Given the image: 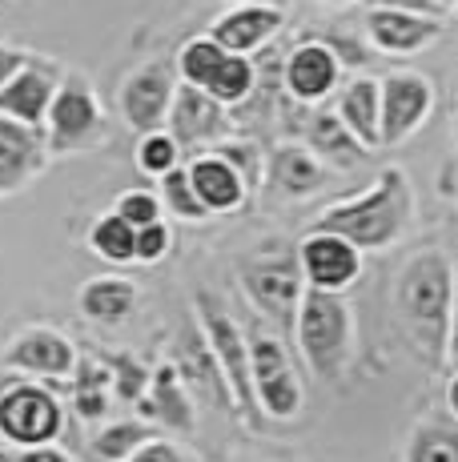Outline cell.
Instances as JSON below:
<instances>
[{"instance_id": "6da1fadb", "label": "cell", "mask_w": 458, "mask_h": 462, "mask_svg": "<svg viewBox=\"0 0 458 462\" xmlns=\"http://www.w3.org/2000/svg\"><path fill=\"white\" fill-rule=\"evenodd\" d=\"M458 262L446 250H414L390 278V322L426 374L451 366Z\"/></svg>"}, {"instance_id": "7a4b0ae2", "label": "cell", "mask_w": 458, "mask_h": 462, "mask_svg": "<svg viewBox=\"0 0 458 462\" xmlns=\"http://www.w3.org/2000/svg\"><path fill=\"white\" fill-rule=\"evenodd\" d=\"M414 221H418V198H414V181L402 165L378 169L374 181L362 193L334 201L318 213L314 229H330L354 242L362 254H382L407 242Z\"/></svg>"}, {"instance_id": "3957f363", "label": "cell", "mask_w": 458, "mask_h": 462, "mask_svg": "<svg viewBox=\"0 0 458 462\" xmlns=\"http://www.w3.org/2000/svg\"><path fill=\"white\" fill-rule=\"evenodd\" d=\"M294 346L310 378L322 386H342L358 358V326L346 294L306 290L294 318Z\"/></svg>"}, {"instance_id": "277c9868", "label": "cell", "mask_w": 458, "mask_h": 462, "mask_svg": "<svg viewBox=\"0 0 458 462\" xmlns=\"http://www.w3.org/2000/svg\"><path fill=\"white\" fill-rule=\"evenodd\" d=\"M45 141L52 157H81L109 145V113H105L89 73L65 69L45 117Z\"/></svg>"}, {"instance_id": "5b68a950", "label": "cell", "mask_w": 458, "mask_h": 462, "mask_svg": "<svg viewBox=\"0 0 458 462\" xmlns=\"http://www.w3.org/2000/svg\"><path fill=\"white\" fill-rule=\"evenodd\" d=\"M65 434V402L52 382L8 374L0 382V442L8 450L57 442Z\"/></svg>"}, {"instance_id": "8992f818", "label": "cell", "mask_w": 458, "mask_h": 462, "mask_svg": "<svg viewBox=\"0 0 458 462\" xmlns=\"http://www.w3.org/2000/svg\"><path fill=\"white\" fill-rule=\"evenodd\" d=\"M245 337H250V382L258 414L274 422H294L306 406V382L298 374L286 342L274 330H261V322L245 330Z\"/></svg>"}, {"instance_id": "52a82bcc", "label": "cell", "mask_w": 458, "mask_h": 462, "mask_svg": "<svg viewBox=\"0 0 458 462\" xmlns=\"http://www.w3.org/2000/svg\"><path fill=\"white\" fill-rule=\"evenodd\" d=\"M193 310H197L201 334H206L209 350H214L217 366L225 374L229 394H234V414L245 426H253L258 422V402H253V382H250V337H245V326H237L229 306L209 290L197 294Z\"/></svg>"}, {"instance_id": "ba28073f", "label": "cell", "mask_w": 458, "mask_h": 462, "mask_svg": "<svg viewBox=\"0 0 458 462\" xmlns=\"http://www.w3.org/2000/svg\"><path fill=\"white\" fill-rule=\"evenodd\" d=\"M178 77L197 88H206L209 97H217L222 105L237 109L253 97L258 88V60L242 57V52H225L214 37H189L173 57Z\"/></svg>"}, {"instance_id": "9c48e42d", "label": "cell", "mask_w": 458, "mask_h": 462, "mask_svg": "<svg viewBox=\"0 0 458 462\" xmlns=\"http://www.w3.org/2000/svg\"><path fill=\"white\" fill-rule=\"evenodd\" d=\"M237 282H242V294L253 306V314L294 330L298 306H302V294H306L302 270H298V245L294 250L253 254L250 262H242Z\"/></svg>"}, {"instance_id": "30bf717a", "label": "cell", "mask_w": 458, "mask_h": 462, "mask_svg": "<svg viewBox=\"0 0 458 462\" xmlns=\"http://www.w3.org/2000/svg\"><path fill=\"white\" fill-rule=\"evenodd\" d=\"M77 362H81V346L73 342L65 330L49 322H29L21 326L0 350V366L5 374H24V378H41L52 386H65L73 378Z\"/></svg>"}, {"instance_id": "8fae6325", "label": "cell", "mask_w": 458, "mask_h": 462, "mask_svg": "<svg viewBox=\"0 0 458 462\" xmlns=\"http://www.w3.org/2000/svg\"><path fill=\"white\" fill-rule=\"evenodd\" d=\"M181 77L173 57H153L145 65H137L133 73L121 77L117 85V117L125 121L133 133H149L161 129L169 117L173 93H178Z\"/></svg>"}, {"instance_id": "7c38bea8", "label": "cell", "mask_w": 458, "mask_h": 462, "mask_svg": "<svg viewBox=\"0 0 458 462\" xmlns=\"http://www.w3.org/2000/svg\"><path fill=\"white\" fill-rule=\"evenodd\" d=\"M378 81H382V149H398L430 121L438 88L418 69H390Z\"/></svg>"}, {"instance_id": "4fadbf2b", "label": "cell", "mask_w": 458, "mask_h": 462, "mask_svg": "<svg viewBox=\"0 0 458 462\" xmlns=\"http://www.w3.org/2000/svg\"><path fill=\"white\" fill-rule=\"evenodd\" d=\"M165 129H169L173 141L185 149V157L189 153H209L217 141L234 137V109L222 105L217 97H209L206 88L181 81L178 93H173Z\"/></svg>"}, {"instance_id": "5bb4252c", "label": "cell", "mask_w": 458, "mask_h": 462, "mask_svg": "<svg viewBox=\"0 0 458 462\" xmlns=\"http://www.w3.org/2000/svg\"><path fill=\"white\" fill-rule=\"evenodd\" d=\"M298 270H302L306 290L346 294L362 278V250L342 234L310 226V234H302V242H298Z\"/></svg>"}, {"instance_id": "9a60e30c", "label": "cell", "mask_w": 458, "mask_h": 462, "mask_svg": "<svg viewBox=\"0 0 458 462\" xmlns=\"http://www.w3.org/2000/svg\"><path fill=\"white\" fill-rule=\"evenodd\" d=\"M60 77H65V65H60V60L29 52L24 65L8 77L5 88H0V117H13V121H24V125L45 129L49 105L60 88Z\"/></svg>"}, {"instance_id": "2e32d148", "label": "cell", "mask_w": 458, "mask_h": 462, "mask_svg": "<svg viewBox=\"0 0 458 462\" xmlns=\"http://www.w3.org/2000/svg\"><path fill=\"white\" fill-rule=\"evenodd\" d=\"M281 88L298 105H325L342 88V57L330 41H302L281 65Z\"/></svg>"}, {"instance_id": "e0dca14e", "label": "cell", "mask_w": 458, "mask_h": 462, "mask_svg": "<svg viewBox=\"0 0 458 462\" xmlns=\"http://www.w3.org/2000/svg\"><path fill=\"white\" fill-rule=\"evenodd\" d=\"M366 41L386 57H414L446 37V16L407 13V8H366Z\"/></svg>"}, {"instance_id": "ac0fdd59", "label": "cell", "mask_w": 458, "mask_h": 462, "mask_svg": "<svg viewBox=\"0 0 458 462\" xmlns=\"http://www.w3.org/2000/svg\"><path fill=\"white\" fill-rule=\"evenodd\" d=\"M57 162L41 125L0 117V198H16Z\"/></svg>"}, {"instance_id": "d6986e66", "label": "cell", "mask_w": 458, "mask_h": 462, "mask_svg": "<svg viewBox=\"0 0 458 462\" xmlns=\"http://www.w3.org/2000/svg\"><path fill=\"white\" fill-rule=\"evenodd\" d=\"M281 29H286V13L278 5H266V0H234L225 13L214 16L209 37L222 44L225 52L253 57V52L270 49Z\"/></svg>"}, {"instance_id": "ffe728a7", "label": "cell", "mask_w": 458, "mask_h": 462, "mask_svg": "<svg viewBox=\"0 0 458 462\" xmlns=\"http://www.w3.org/2000/svg\"><path fill=\"white\" fill-rule=\"evenodd\" d=\"M173 366H178V374L185 378V386H189V394L197 398V402H206L209 411H234V394H229L222 366H217L214 350H209L206 334H201L197 314L185 318V326L178 334Z\"/></svg>"}, {"instance_id": "44dd1931", "label": "cell", "mask_w": 458, "mask_h": 462, "mask_svg": "<svg viewBox=\"0 0 458 462\" xmlns=\"http://www.w3.org/2000/svg\"><path fill=\"white\" fill-rule=\"evenodd\" d=\"M325 177H330V169L318 162V153L306 141H278L266 153L261 185L278 201H306L325 189Z\"/></svg>"}, {"instance_id": "7402d4cb", "label": "cell", "mask_w": 458, "mask_h": 462, "mask_svg": "<svg viewBox=\"0 0 458 462\" xmlns=\"http://www.w3.org/2000/svg\"><path fill=\"white\" fill-rule=\"evenodd\" d=\"M137 414L165 434H193V426H197V398L189 394V386H185V378L178 374L173 362L153 366L145 398L137 402Z\"/></svg>"}, {"instance_id": "603a6c76", "label": "cell", "mask_w": 458, "mask_h": 462, "mask_svg": "<svg viewBox=\"0 0 458 462\" xmlns=\"http://www.w3.org/2000/svg\"><path fill=\"white\" fill-rule=\"evenodd\" d=\"M137 306H141V286L125 273H96L77 290V314L93 326H105V330L125 326L137 314Z\"/></svg>"}, {"instance_id": "cb8c5ba5", "label": "cell", "mask_w": 458, "mask_h": 462, "mask_svg": "<svg viewBox=\"0 0 458 462\" xmlns=\"http://www.w3.org/2000/svg\"><path fill=\"white\" fill-rule=\"evenodd\" d=\"M185 169H189V181H193V189H197L201 206L209 209V217H225V213L245 209V201H250L253 189L245 185V177L237 173L225 157L214 153V149H209V153H193L189 162H185Z\"/></svg>"}, {"instance_id": "d4e9b609", "label": "cell", "mask_w": 458, "mask_h": 462, "mask_svg": "<svg viewBox=\"0 0 458 462\" xmlns=\"http://www.w3.org/2000/svg\"><path fill=\"white\" fill-rule=\"evenodd\" d=\"M306 145L318 153V162L325 169H334V173H350V169L366 165L370 157H374V149H366L362 141L350 133V125L338 117L334 109H325V105H314L310 117H306Z\"/></svg>"}, {"instance_id": "484cf974", "label": "cell", "mask_w": 458, "mask_h": 462, "mask_svg": "<svg viewBox=\"0 0 458 462\" xmlns=\"http://www.w3.org/2000/svg\"><path fill=\"white\" fill-rule=\"evenodd\" d=\"M334 113L366 149H382V81L378 77H350L334 93Z\"/></svg>"}, {"instance_id": "4316f807", "label": "cell", "mask_w": 458, "mask_h": 462, "mask_svg": "<svg viewBox=\"0 0 458 462\" xmlns=\"http://www.w3.org/2000/svg\"><path fill=\"white\" fill-rule=\"evenodd\" d=\"M69 386V402H73V414L85 426L105 422V414L113 411L117 402V390H113V370L109 358H93V354H81L73 378L65 382Z\"/></svg>"}, {"instance_id": "83f0119b", "label": "cell", "mask_w": 458, "mask_h": 462, "mask_svg": "<svg viewBox=\"0 0 458 462\" xmlns=\"http://www.w3.org/2000/svg\"><path fill=\"white\" fill-rule=\"evenodd\" d=\"M153 434L161 430L149 419H141V414H133V419H109L89 434V455L96 462H129Z\"/></svg>"}, {"instance_id": "f1b7e54d", "label": "cell", "mask_w": 458, "mask_h": 462, "mask_svg": "<svg viewBox=\"0 0 458 462\" xmlns=\"http://www.w3.org/2000/svg\"><path fill=\"white\" fill-rule=\"evenodd\" d=\"M402 462H458V422L446 419H418L402 442Z\"/></svg>"}, {"instance_id": "f546056e", "label": "cell", "mask_w": 458, "mask_h": 462, "mask_svg": "<svg viewBox=\"0 0 458 462\" xmlns=\"http://www.w3.org/2000/svg\"><path fill=\"white\" fill-rule=\"evenodd\" d=\"M85 245H89V254H96L109 265H133L137 262V229L113 209L101 213V217L89 226Z\"/></svg>"}, {"instance_id": "4dcf8cb0", "label": "cell", "mask_w": 458, "mask_h": 462, "mask_svg": "<svg viewBox=\"0 0 458 462\" xmlns=\"http://www.w3.org/2000/svg\"><path fill=\"white\" fill-rule=\"evenodd\" d=\"M157 198H161V209H165V217H173V221H209V209L201 206V198H197V189H193V181H189V169L178 165V169H169V173L157 181Z\"/></svg>"}, {"instance_id": "1f68e13d", "label": "cell", "mask_w": 458, "mask_h": 462, "mask_svg": "<svg viewBox=\"0 0 458 462\" xmlns=\"http://www.w3.org/2000/svg\"><path fill=\"white\" fill-rule=\"evenodd\" d=\"M137 169L145 177H153V181H161L169 169L185 165V149L173 141L169 129H149V133H137Z\"/></svg>"}, {"instance_id": "d6a6232c", "label": "cell", "mask_w": 458, "mask_h": 462, "mask_svg": "<svg viewBox=\"0 0 458 462\" xmlns=\"http://www.w3.org/2000/svg\"><path fill=\"white\" fill-rule=\"evenodd\" d=\"M214 153H217V157H225V162L245 177V185H250V189H258V185H261V173H266V153H261L258 141L237 137V133H234V137L217 141Z\"/></svg>"}, {"instance_id": "836d02e7", "label": "cell", "mask_w": 458, "mask_h": 462, "mask_svg": "<svg viewBox=\"0 0 458 462\" xmlns=\"http://www.w3.org/2000/svg\"><path fill=\"white\" fill-rule=\"evenodd\" d=\"M109 370H113V390H117V402L137 406L141 398H145L149 374H153V370H149L145 362L129 358V354H121V358H109Z\"/></svg>"}, {"instance_id": "e575fe53", "label": "cell", "mask_w": 458, "mask_h": 462, "mask_svg": "<svg viewBox=\"0 0 458 462\" xmlns=\"http://www.w3.org/2000/svg\"><path fill=\"white\" fill-rule=\"evenodd\" d=\"M113 213H121V217H125L133 229H145V226H153V221L165 217L157 189H125V193H117Z\"/></svg>"}, {"instance_id": "d590c367", "label": "cell", "mask_w": 458, "mask_h": 462, "mask_svg": "<svg viewBox=\"0 0 458 462\" xmlns=\"http://www.w3.org/2000/svg\"><path fill=\"white\" fill-rule=\"evenodd\" d=\"M173 250V229L169 217L153 221V226L137 229V265H161Z\"/></svg>"}, {"instance_id": "8d00e7d4", "label": "cell", "mask_w": 458, "mask_h": 462, "mask_svg": "<svg viewBox=\"0 0 458 462\" xmlns=\"http://www.w3.org/2000/svg\"><path fill=\"white\" fill-rule=\"evenodd\" d=\"M129 462H197V458H193L189 450H185L181 442L173 439V434L161 430V434H153V439H149Z\"/></svg>"}, {"instance_id": "74e56055", "label": "cell", "mask_w": 458, "mask_h": 462, "mask_svg": "<svg viewBox=\"0 0 458 462\" xmlns=\"http://www.w3.org/2000/svg\"><path fill=\"white\" fill-rule=\"evenodd\" d=\"M5 462H73L69 450H60L57 442H41V447H16L8 450Z\"/></svg>"}, {"instance_id": "f35d334b", "label": "cell", "mask_w": 458, "mask_h": 462, "mask_svg": "<svg viewBox=\"0 0 458 462\" xmlns=\"http://www.w3.org/2000/svg\"><path fill=\"white\" fill-rule=\"evenodd\" d=\"M370 8H407V13H426V16H446L438 0H366Z\"/></svg>"}, {"instance_id": "ab89813d", "label": "cell", "mask_w": 458, "mask_h": 462, "mask_svg": "<svg viewBox=\"0 0 458 462\" xmlns=\"http://www.w3.org/2000/svg\"><path fill=\"white\" fill-rule=\"evenodd\" d=\"M24 57H29V49H16V44H5L0 41V88H5V81L16 73V69L24 65Z\"/></svg>"}, {"instance_id": "60d3db41", "label": "cell", "mask_w": 458, "mask_h": 462, "mask_svg": "<svg viewBox=\"0 0 458 462\" xmlns=\"http://www.w3.org/2000/svg\"><path fill=\"white\" fill-rule=\"evenodd\" d=\"M446 411H451V419L458 422V366L451 370V378H446Z\"/></svg>"}, {"instance_id": "b9f144b4", "label": "cell", "mask_w": 458, "mask_h": 462, "mask_svg": "<svg viewBox=\"0 0 458 462\" xmlns=\"http://www.w3.org/2000/svg\"><path fill=\"white\" fill-rule=\"evenodd\" d=\"M451 358H458V282H454V318H451Z\"/></svg>"}, {"instance_id": "7bdbcfd3", "label": "cell", "mask_w": 458, "mask_h": 462, "mask_svg": "<svg viewBox=\"0 0 458 462\" xmlns=\"http://www.w3.org/2000/svg\"><path fill=\"white\" fill-rule=\"evenodd\" d=\"M322 5H354V0H322Z\"/></svg>"}, {"instance_id": "ee69618b", "label": "cell", "mask_w": 458, "mask_h": 462, "mask_svg": "<svg viewBox=\"0 0 458 462\" xmlns=\"http://www.w3.org/2000/svg\"><path fill=\"white\" fill-rule=\"evenodd\" d=\"M454 16H458V0H454Z\"/></svg>"}, {"instance_id": "f6af8a7d", "label": "cell", "mask_w": 458, "mask_h": 462, "mask_svg": "<svg viewBox=\"0 0 458 462\" xmlns=\"http://www.w3.org/2000/svg\"><path fill=\"white\" fill-rule=\"evenodd\" d=\"M0 462H5V455H0Z\"/></svg>"}, {"instance_id": "bcb514c9", "label": "cell", "mask_w": 458, "mask_h": 462, "mask_svg": "<svg viewBox=\"0 0 458 462\" xmlns=\"http://www.w3.org/2000/svg\"><path fill=\"white\" fill-rule=\"evenodd\" d=\"M229 5H234V0H229Z\"/></svg>"}]
</instances>
